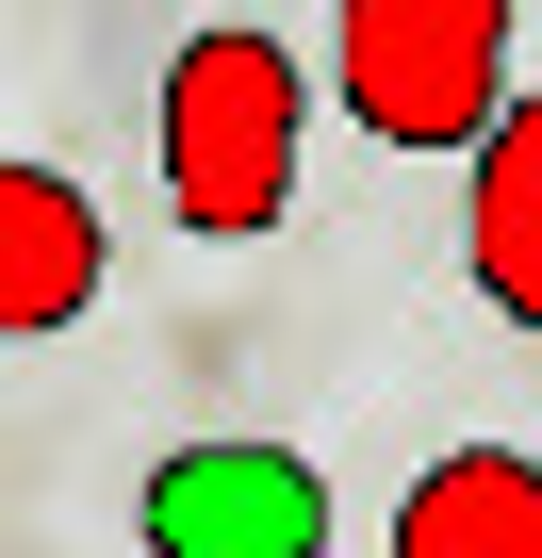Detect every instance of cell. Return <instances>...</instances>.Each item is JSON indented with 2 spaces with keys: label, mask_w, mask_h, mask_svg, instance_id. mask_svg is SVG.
<instances>
[{
  "label": "cell",
  "mask_w": 542,
  "mask_h": 558,
  "mask_svg": "<svg viewBox=\"0 0 542 558\" xmlns=\"http://www.w3.org/2000/svg\"><path fill=\"white\" fill-rule=\"evenodd\" d=\"M297 50L280 34H246V17H214V34H181V66H165V214L181 230H214V246H246V230H280L297 214Z\"/></svg>",
  "instance_id": "cell-1"
},
{
  "label": "cell",
  "mask_w": 542,
  "mask_h": 558,
  "mask_svg": "<svg viewBox=\"0 0 542 558\" xmlns=\"http://www.w3.org/2000/svg\"><path fill=\"white\" fill-rule=\"evenodd\" d=\"M329 83L378 148H477L509 99V0H329Z\"/></svg>",
  "instance_id": "cell-2"
},
{
  "label": "cell",
  "mask_w": 542,
  "mask_h": 558,
  "mask_svg": "<svg viewBox=\"0 0 542 558\" xmlns=\"http://www.w3.org/2000/svg\"><path fill=\"white\" fill-rule=\"evenodd\" d=\"M148 558H329V476L297 444H165Z\"/></svg>",
  "instance_id": "cell-3"
},
{
  "label": "cell",
  "mask_w": 542,
  "mask_h": 558,
  "mask_svg": "<svg viewBox=\"0 0 542 558\" xmlns=\"http://www.w3.org/2000/svg\"><path fill=\"white\" fill-rule=\"evenodd\" d=\"M83 313H99V197L0 148V345H50Z\"/></svg>",
  "instance_id": "cell-4"
},
{
  "label": "cell",
  "mask_w": 542,
  "mask_h": 558,
  "mask_svg": "<svg viewBox=\"0 0 542 558\" xmlns=\"http://www.w3.org/2000/svg\"><path fill=\"white\" fill-rule=\"evenodd\" d=\"M477 197H460V263H477V296L542 345V99H493V132L460 148Z\"/></svg>",
  "instance_id": "cell-5"
},
{
  "label": "cell",
  "mask_w": 542,
  "mask_h": 558,
  "mask_svg": "<svg viewBox=\"0 0 542 558\" xmlns=\"http://www.w3.org/2000/svg\"><path fill=\"white\" fill-rule=\"evenodd\" d=\"M395 558H542V460L526 444H444L395 493Z\"/></svg>",
  "instance_id": "cell-6"
}]
</instances>
